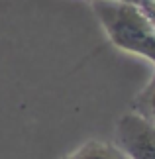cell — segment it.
I'll list each match as a JSON object with an SVG mask.
<instances>
[{
    "instance_id": "8992f818",
    "label": "cell",
    "mask_w": 155,
    "mask_h": 159,
    "mask_svg": "<svg viewBox=\"0 0 155 159\" xmlns=\"http://www.w3.org/2000/svg\"><path fill=\"white\" fill-rule=\"evenodd\" d=\"M110 2H126V4H135V6H138L141 0H110Z\"/></svg>"
},
{
    "instance_id": "7a4b0ae2",
    "label": "cell",
    "mask_w": 155,
    "mask_h": 159,
    "mask_svg": "<svg viewBox=\"0 0 155 159\" xmlns=\"http://www.w3.org/2000/svg\"><path fill=\"white\" fill-rule=\"evenodd\" d=\"M114 145L126 159H155V126L135 112L124 114L114 130Z\"/></svg>"
},
{
    "instance_id": "277c9868",
    "label": "cell",
    "mask_w": 155,
    "mask_h": 159,
    "mask_svg": "<svg viewBox=\"0 0 155 159\" xmlns=\"http://www.w3.org/2000/svg\"><path fill=\"white\" fill-rule=\"evenodd\" d=\"M132 112L139 114L141 118H145L149 124L155 126V73H153L151 81L132 100Z\"/></svg>"
},
{
    "instance_id": "5b68a950",
    "label": "cell",
    "mask_w": 155,
    "mask_h": 159,
    "mask_svg": "<svg viewBox=\"0 0 155 159\" xmlns=\"http://www.w3.org/2000/svg\"><path fill=\"white\" fill-rule=\"evenodd\" d=\"M138 6H139V10L144 12V16L149 20V24L155 30V0H141Z\"/></svg>"
},
{
    "instance_id": "6da1fadb",
    "label": "cell",
    "mask_w": 155,
    "mask_h": 159,
    "mask_svg": "<svg viewBox=\"0 0 155 159\" xmlns=\"http://www.w3.org/2000/svg\"><path fill=\"white\" fill-rule=\"evenodd\" d=\"M90 8L110 43L124 53L149 61L155 69V30L139 6L110 0H90Z\"/></svg>"
},
{
    "instance_id": "3957f363",
    "label": "cell",
    "mask_w": 155,
    "mask_h": 159,
    "mask_svg": "<svg viewBox=\"0 0 155 159\" xmlns=\"http://www.w3.org/2000/svg\"><path fill=\"white\" fill-rule=\"evenodd\" d=\"M63 159H126L114 143H104L98 139H90V142L83 143L75 151H71L69 155Z\"/></svg>"
}]
</instances>
